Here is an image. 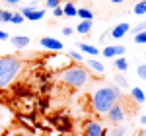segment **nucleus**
<instances>
[{
  "label": "nucleus",
  "instance_id": "nucleus-1",
  "mask_svg": "<svg viewBox=\"0 0 146 136\" xmlns=\"http://www.w3.org/2000/svg\"><path fill=\"white\" fill-rule=\"evenodd\" d=\"M121 90L111 84V86H101L92 93L90 101H92V109L98 115H107V111L111 109L117 101H121Z\"/></svg>",
  "mask_w": 146,
  "mask_h": 136
},
{
  "label": "nucleus",
  "instance_id": "nucleus-2",
  "mask_svg": "<svg viewBox=\"0 0 146 136\" xmlns=\"http://www.w3.org/2000/svg\"><path fill=\"white\" fill-rule=\"evenodd\" d=\"M58 80H60L64 86L72 88V90H80V88L88 86V82H90V72H88V68L80 66V64H70V66L60 70Z\"/></svg>",
  "mask_w": 146,
  "mask_h": 136
},
{
  "label": "nucleus",
  "instance_id": "nucleus-3",
  "mask_svg": "<svg viewBox=\"0 0 146 136\" xmlns=\"http://www.w3.org/2000/svg\"><path fill=\"white\" fill-rule=\"evenodd\" d=\"M22 70V60L14 55L0 57V90H8Z\"/></svg>",
  "mask_w": 146,
  "mask_h": 136
},
{
  "label": "nucleus",
  "instance_id": "nucleus-4",
  "mask_svg": "<svg viewBox=\"0 0 146 136\" xmlns=\"http://www.w3.org/2000/svg\"><path fill=\"white\" fill-rule=\"evenodd\" d=\"M84 136H105V126L98 123V121H86L84 123V128H82Z\"/></svg>",
  "mask_w": 146,
  "mask_h": 136
},
{
  "label": "nucleus",
  "instance_id": "nucleus-5",
  "mask_svg": "<svg viewBox=\"0 0 146 136\" xmlns=\"http://www.w3.org/2000/svg\"><path fill=\"white\" fill-rule=\"evenodd\" d=\"M105 117H107V121H109L111 125H121V123L125 121V109H123V105L117 101L111 109L107 111V115H105Z\"/></svg>",
  "mask_w": 146,
  "mask_h": 136
},
{
  "label": "nucleus",
  "instance_id": "nucleus-6",
  "mask_svg": "<svg viewBox=\"0 0 146 136\" xmlns=\"http://www.w3.org/2000/svg\"><path fill=\"white\" fill-rule=\"evenodd\" d=\"M20 14L23 16V20H29V22H39L43 16H45V10L43 8H31V6H25L20 10Z\"/></svg>",
  "mask_w": 146,
  "mask_h": 136
},
{
  "label": "nucleus",
  "instance_id": "nucleus-7",
  "mask_svg": "<svg viewBox=\"0 0 146 136\" xmlns=\"http://www.w3.org/2000/svg\"><path fill=\"white\" fill-rule=\"evenodd\" d=\"M39 45L43 49H47V51H51V53H60L62 51V43L58 39H53V37H43L39 41Z\"/></svg>",
  "mask_w": 146,
  "mask_h": 136
},
{
  "label": "nucleus",
  "instance_id": "nucleus-8",
  "mask_svg": "<svg viewBox=\"0 0 146 136\" xmlns=\"http://www.w3.org/2000/svg\"><path fill=\"white\" fill-rule=\"evenodd\" d=\"M125 51H127V47L123 45H109L101 51V55L105 58H117V57H125Z\"/></svg>",
  "mask_w": 146,
  "mask_h": 136
},
{
  "label": "nucleus",
  "instance_id": "nucleus-9",
  "mask_svg": "<svg viewBox=\"0 0 146 136\" xmlns=\"http://www.w3.org/2000/svg\"><path fill=\"white\" fill-rule=\"evenodd\" d=\"M129 31H131V25L127 22H123V23H117L113 29H109V35H111L113 39H123Z\"/></svg>",
  "mask_w": 146,
  "mask_h": 136
},
{
  "label": "nucleus",
  "instance_id": "nucleus-10",
  "mask_svg": "<svg viewBox=\"0 0 146 136\" xmlns=\"http://www.w3.org/2000/svg\"><path fill=\"white\" fill-rule=\"evenodd\" d=\"M10 43L16 49H25L29 45V37L27 35H16V37H10Z\"/></svg>",
  "mask_w": 146,
  "mask_h": 136
},
{
  "label": "nucleus",
  "instance_id": "nucleus-11",
  "mask_svg": "<svg viewBox=\"0 0 146 136\" xmlns=\"http://www.w3.org/2000/svg\"><path fill=\"white\" fill-rule=\"evenodd\" d=\"M86 64H88V68H90L92 72H96V74H103V72H105V66L101 64L98 58H88Z\"/></svg>",
  "mask_w": 146,
  "mask_h": 136
},
{
  "label": "nucleus",
  "instance_id": "nucleus-12",
  "mask_svg": "<svg viewBox=\"0 0 146 136\" xmlns=\"http://www.w3.org/2000/svg\"><path fill=\"white\" fill-rule=\"evenodd\" d=\"M78 49H80V53H86V55H90L92 58H96L100 55V49H96L94 45H88V43H78Z\"/></svg>",
  "mask_w": 146,
  "mask_h": 136
},
{
  "label": "nucleus",
  "instance_id": "nucleus-13",
  "mask_svg": "<svg viewBox=\"0 0 146 136\" xmlns=\"http://www.w3.org/2000/svg\"><path fill=\"white\" fill-rule=\"evenodd\" d=\"M131 99H133L135 103H144L146 101V93L140 90V88H133V90H131Z\"/></svg>",
  "mask_w": 146,
  "mask_h": 136
},
{
  "label": "nucleus",
  "instance_id": "nucleus-14",
  "mask_svg": "<svg viewBox=\"0 0 146 136\" xmlns=\"http://www.w3.org/2000/svg\"><path fill=\"white\" fill-rule=\"evenodd\" d=\"M76 6H74V2H70V0H66L64 2V6H62V16H66V18H74L76 16Z\"/></svg>",
  "mask_w": 146,
  "mask_h": 136
},
{
  "label": "nucleus",
  "instance_id": "nucleus-15",
  "mask_svg": "<svg viewBox=\"0 0 146 136\" xmlns=\"http://www.w3.org/2000/svg\"><path fill=\"white\" fill-rule=\"evenodd\" d=\"M76 16L82 18V22H92V18H94V12L90 8H78L76 10Z\"/></svg>",
  "mask_w": 146,
  "mask_h": 136
},
{
  "label": "nucleus",
  "instance_id": "nucleus-16",
  "mask_svg": "<svg viewBox=\"0 0 146 136\" xmlns=\"http://www.w3.org/2000/svg\"><path fill=\"white\" fill-rule=\"evenodd\" d=\"M115 68H117L119 72H127V70H129V60L125 57H117L115 58Z\"/></svg>",
  "mask_w": 146,
  "mask_h": 136
},
{
  "label": "nucleus",
  "instance_id": "nucleus-17",
  "mask_svg": "<svg viewBox=\"0 0 146 136\" xmlns=\"http://www.w3.org/2000/svg\"><path fill=\"white\" fill-rule=\"evenodd\" d=\"M125 134H127V126L121 125H115L109 132H105V136H125Z\"/></svg>",
  "mask_w": 146,
  "mask_h": 136
},
{
  "label": "nucleus",
  "instance_id": "nucleus-18",
  "mask_svg": "<svg viewBox=\"0 0 146 136\" xmlns=\"http://www.w3.org/2000/svg\"><path fill=\"white\" fill-rule=\"evenodd\" d=\"M66 57H68V60H74L76 64H82V62H84V55H82L80 51H68Z\"/></svg>",
  "mask_w": 146,
  "mask_h": 136
},
{
  "label": "nucleus",
  "instance_id": "nucleus-19",
  "mask_svg": "<svg viewBox=\"0 0 146 136\" xmlns=\"http://www.w3.org/2000/svg\"><path fill=\"white\" fill-rule=\"evenodd\" d=\"M76 31L82 33V35L90 33V31H92V22H80L78 25H76Z\"/></svg>",
  "mask_w": 146,
  "mask_h": 136
},
{
  "label": "nucleus",
  "instance_id": "nucleus-20",
  "mask_svg": "<svg viewBox=\"0 0 146 136\" xmlns=\"http://www.w3.org/2000/svg\"><path fill=\"white\" fill-rule=\"evenodd\" d=\"M133 12H135L136 16H144V14H146V0H140V2H136L135 8H133Z\"/></svg>",
  "mask_w": 146,
  "mask_h": 136
},
{
  "label": "nucleus",
  "instance_id": "nucleus-21",
  "mask_svg": "<svg viewBox=\"0 0 146 136\" xmlns=\"http://www.w3.org/2000/svg\"><path fill=\"white\" fill-rule=\"evenodd\" d=\"M113 80H115V86H117L119 90H121V88H129V80L125 78L123 74H117Z\"/></svg>",
  "mask_w": 146,
  "mask_h": 136
},
{
  "label": "nucleus",
  "instance_id": "nucleus-22",
  "mask_svg": "<svg viewBox=\"0 0 146 136\" xmlns=\"http://www.w3.org/2000/svg\"><path fill=\"white\" fill-rule=\"evenodd\" d=\"M131 31H133V33H140V31H146V20L144 22H140V23H136L135 27H131Z\"/></svg>",
  "mask_w": 146,
  "mask_h": 136
},
{
  "label": "nucleus",
  "instance_id": "nucleus-23",
  "mask_svg": "<svg viewBox=\"0 0 146 136\" xmlns=\"http://www.w3.org/2000/svg\"><path fill=\"white\" fill-rule=\"evenodd\" d=\"M135 43H138V45H146V31H140V33L135 35Z\"/></svg>",
  "mask_w": 146,
  "mask_h": 136
},
{
  "label": "nucleus",
  "instance_id": "nucleus-24",
  "mask_svg": "<svg viewBox=\"0 0 146 136\" xmlns=\"http://www.w3.org/2000/svg\"><path fill=\"white\" fill-rule=\"evenodd\" d=\"M10 22H12V23H16V25H20V23H23L25 20H23V16L20 14V12H16V14L12 16V20H10Z\"/></svg>",
  "mask_w": 146,
  "mask_h": 136
},
{
  "label": "nucleus",
  "instance_id": "nucleus-25",
  "mask_svg": "<svg viewBox=\"0 0 146 136\" xmlns=\"http://www.w3.org/2000/svg\"><path fill=\"white\" fill-rule=\"evenodd\" d=\"M60 2H62V0H45V6L49 10H55V8H58Z\"/></svg>",
  "mask_w": 146,
  "mask_h": 136
},
{
  "label": "nucleus",
  "instance_id": "nucleus-26",
  "mask_svg": "<svg viewBox=\"0 0 146 136\" xmlns=\"http://www.w3.org/2000/svg\"><path fill=\"white\" fill-rule=\"evenodd\" d=\"M12 16H14V12H10V10H2V18H0V22H10Z\"/></svg>",
  "mask_w": 146,
  "mask_h": 136
},
{
  "label": "nucleus",
  "instance_id": "nucleus-27",
  "mask_svg": "<svg viewBox=\"0 0 146 136\" xmlns=\"http://www.w3.org/2000/svg\"><path fill=\"white\" fill-rule=\"evenodd\" d=\"M136 74H138L142 80H146V64H140V66L136 68Z\"/></svg>",
  "mask_w": 146,
  "mask_h": 136
},
{
  "label": "nucleus",
  "instance_id": "nucleus-28",
  "mask_svg": "<svg viewBox=\"0 0 146 136\" xmlns=\"http://www.w3.org/2000/svg\"><path fill=\"white\" fill-rule=\"evenodd\" d=\"M6 39H10V35H8V31L0 29V41H6Z\"/></svg>",
  "mask_w": 146,
  "mask_h": 136
},
{
  "label": "nucleus",
  "instance_id": "nucleus-29",
  "mask_svg": "<svg viewBox=\"0 0 146 136\" xmlns=\"http://www.w3.org/2000/svg\"><path fill=\"white\" fill-rule=\"evenodd\" d=\"M62 33H64V35L68 37V35H72V33H74V29H72V27H68V25H66V27H62Z\"/></svg>",
  "mask_w": 146,
  "mask_h": 136
},
{
  "label": "nucleus",
  "instance_id": "nucleus-30",
  "mask_svg": "<svg viewBox=\"0 0 146 136\" xmlns=\"http://www.w3.org/2000/svg\"><path fill=\"white\" fill-rule=\"evenodd\" d=\"M53 16L60 18V16H62V8H60V6H58V8H55V10H53Z\"/></svg>",
  "mask_w": 146,
  "mask_h": 136
},
{
  "label": "nucleus",
  "instance_id": "nucleus-31",
  "mask_svg": "<svg viewBox=\"0 0 146 136\" xmlns=\"http://www.w3.org/2000/svg\"><path fill=\"white\" fill-rule=\"evenodd\" d=\"M4 4H8V6H16L18 2H22V0H2Z\"/></svg>",
  "mask_w": 146,
  "mask_h": 136
},
{
  "label": "nucleus",
  "instance_id": "nucleus-32",
  "mask_svg": "<svg viewBox=\"0 0 146 136\" xmlns=\"http://www.w3.org/2000/svg\"><path fill=\"white\" fill-rule=\"evenodd\" d=\"M138 121H140V125H146V115H142V117H140Z\"/></svg>",
  "mask_w": 146,
  "mask_h": 136
},
{
  "label": "nucleus",
  "instance_id": "nucleus-33",
  "mask_svg": "<svg viewBox=\"0 0 146 136\" xmlns=\"http://www.w3.org/2000/svg\"><path fill=\"white\" fill-rule=\"evenodd\" d=\"M111 2H115V4H119V2H125V0H111Z\"/></svg>",
  "mask_w": 146,
  "mask_h": 136
},
{
  "label": "nucleus",
  "instance_id": "nucleus-34",
  "mask_svg": "<svg viewBox=\"0 0 146 136\" xmlns=\"http://www.w3.org/2000/svg\"><path fill=\"white\" fill-rule=\"evenodd\" d=\"M142 136H146V128H144V130H142Z\"/></svg>",
  "mask_w": 146,
  "mask_h": 136
},
{
  "label": "nucleus",
  "instance_id": "nucleus-35",
  "mask_svg": "<svg viewBox=\"0 0 146 136\" xmlns=\"http://www.w3.org/2000/svg\"><path fill=\"white\" fill-rule=\"evenodd\" d=\"M0 18H2V8H0ZM0 23H2V22H0Z\"/></svg>",
  "mask_w": 146,
  "mask_h": 136
},
{
  "label": "nucleus",
  "instance_id": "nucleus-36",
  "mask_svg": "<svg viewBox=\"0 0 146 136\" xmlns=\"http://www.w3.org/2000/svg\"><path fill=\"white\" fill-rule=\"evenodd\" d=\"M144 58H146V51H144Z\"/></svg>",
  "mask_w": 146,
  "mask_h": 136
}]
</instances>
